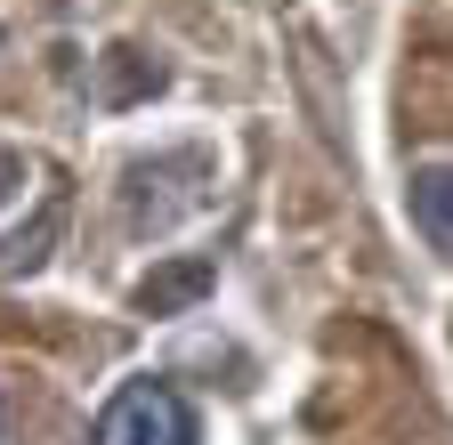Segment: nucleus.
Instances as JSON below:
<instances>
[{
	"label": "nucleus",
	"mask_w": 453,
	"mask_h": 445,
	"mask_svg": "<svg viewBox=\"0 0 453 445\" xmlns=\"http://www.w3.org/2000/svg\"><path fill=\"white\" fill-rule=\"evenodd\" d=\"M9 179H25V154H0V195H9Z\"/></svg>",
	"instance_id": "obj_5"
},
{
	"label": "nucleus",
	"mask_w": 453,
	"mask_h": 445,
	"mask_svg": "<svg viewBox=\"0 0 453 445\" xmlns=\"http://www.w3.org/2000/svg\"><path fill=\"white\" fill-rule=\"evenodd\" d=\"M0 445H17V405H9V388H0Z\"/></svg>",
	"instance_id": "obj_4"
},
{
	"label": "nucleus",
	"mask_w": 453,
	"mask_h": 445,
	"mask_svg": "<svg viewBox=\"0 0 453 445\" xmlns=\"http://www.w3.org/2000/svg\"><path fill=\"white\" fill-rule=\"evenodd\" d=\"M405 203H413L421 243H429L437 259H453V162H421L413 187H405Z\"/></svg>",
	"instance_id": "obj_2"
},
{
	"label": "nucleus",
	"mask_w": 453,
	"mask_h": 445,
	"mask_svg": "<svg viewBox=\"0 0 453 445\" xmlns=\"http://www.w3.org/2000/svg\"><path fill=\"white\" fill-rule=\"evenodd\" d=\"M211 284H219L211 259H179V267H162V275H146V284H138V308H146V316H179V308H195Z\"/></svg>",
	"instance_id": "obj_3"
},
{
	"label": "nucleus",
	"mask_w": 453,
	"mask_h": 445,
	"mask_svg": "<svg viewBox=\"0 0 453 445\" xmlns=\"http://www.w3.org/2000/svg\"><path fill=\"white\" fill-rule=\"evenodd\" d=\"M89 445H195V405L170 380H130L89 429Z\"/></svg>",
	"instance_id": "obj_1"
}]
</instances>
